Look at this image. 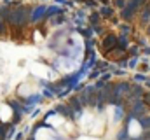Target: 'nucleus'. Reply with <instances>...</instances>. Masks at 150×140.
<instances>
[{"instance_id": "5", "label": "nucleus", "mask_w": 150, "mask_h": 140, "mask_svg": "<svg viewBox=\"0 0 150 140\" xmlns=\"http://www.w3.org/2000/svg\"><path fill=\"white\" fill-rule=\"evenodd\" d=\"M82 4H84V7H93V9L98 5V2H96V0H82Z\"/></svg>"}, {"instance_id": "3", "label": "nucleus", "mask_w": 150, "mask_h": 140, "mask_svg": "<svg viewBox=\"0 0 150 140\" xmlns=\"http://www.w3.org/2000/svg\"><path fill=\"white\" fill-rule=\"evenodd\" d=\"M101 19H103V18H101L98 12H93V14H89V16H87V21H89V25H93V26H94V25H100V23H101Z\"/></svg>"}, {"instance_id": "2", "label": "nucleus", "mask_w": 150, "mask_h": 140, "mask_svg": "<svg viewBox=\"0 0 150 140\" xmlns=\"http://www.w3.org/2000/svg\"><path fill=\"white\" fill-rule=\"evenodd\" d=\"M113 9H115V7H112V5H101L100 11H98V14H100L101 18L110 19V18H113Z\"/></svg>"}, {"instance_id": "4", "label": "nucleus", "mask_w": 150, "mask_h": 140, "mask_svg": "<svg viewBox=\"0 0 150 140\" xmlns=\"http://www.w3.org/2000/svg\"><path fill=\"white\" fill-rule=\"evenodd\" d=\"M126 4H127V0H112V7H117V9H122Z\"/></svg>"}, {"instance_id": "6", "label": "nucleus", "mask_w": 150, "mask_h": 140, "mask_svg": "<svg viewBox=\"0 0 150 140\" xmlns=\"http://www.w3.org/2000/svg\"><path fill=\"white\" fill-rule=\"evenodd\" d=\"M98 2H100V4H103V5H110V2H112V0H98Z\"/></svg>"}, {"instance_id": "1", "label": "nucleus", "mask_w": 150, "mask_h": 140, "mask_svg": "<svg viewBox=\"0 0 150 140\" xmlns=\"http://www.w3.org/2000/svg\"><path fill=\"white\" fill-rule=\"evenodd\" d=\"M115 42H117V35L107 34L101 39V49H103L105 53H112L113 49H115Z\"/></svg>"}, {"instance_id": "7", "label": "nucleus", "mask_w": 150, "mask_h": 140, "mask_svg": "<svg viewBox=\"0 0 150 140\" xmlns=\"http://www.w3.org/2000/svg\"><path fill=\"white\" fill-rule=\"evenodd\" d=\"M54 2H56L58 5H59V4H61V5H63V4H67V0H54Z\"/></svg>"}]
</instances>
